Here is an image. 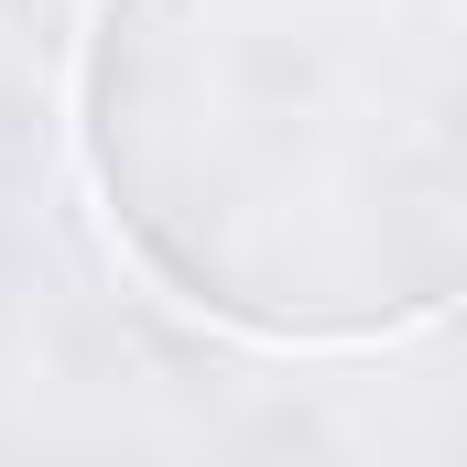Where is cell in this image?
<instances>
[{"mask_svg": "<svg viewBox=\"0 0 467 467\" xmlns=\"http://www.w3.org/2000/svg\"><path fill=\"white\" fill-rule=\"evenodd\" d=\"M77 152L207 327L402 337L467 294V0H99Z\"/></svg>", "mask_w": 467, "mask_h": 467, "instance_id": "1", "label": "cell"}]
</instances>
